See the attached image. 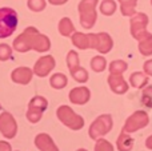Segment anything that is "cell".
Segmentation results:
<instances>
[{"mask_svg": "<svg viewBox=\"0 0 152 151\" xmlns=\"http://www.w3.org/2000/svg\"><path fill=\"white\" fill-rule=\"evenodd\" d=\"M13 50L18 52H28L34 50L36 52H47L51 48V40L48 36L40 34L35 27H27L15 40H13Z\"/></svg>", "mask_w": 152, "mask_h": 151, "instance_id": "cell-1", "label": "cell"}, {"mask_svg": "<svg viewBox=\"0 0 152 151\" xmlns=\"http://www.w3.org/2000/svg\"><path fill=\"white\" fill-rule=\"evenodd\" d=\"M99 0H81L77 5L80 24L84 29H91L97 20L96 5Z\"/></svg>", "mask_w": 152, "mask_h": 151, "instance_id": "cell-2", "label": "cell"}, {"mask_svg": "<svg viewBox=\"0 0 152 151\" xmlns=\"http://www.w3.org/2000/svg\"><path fill=\"white\" fill-rule=\"evenodd\" d=\"M18 23V12L13 8H0V39H5V37L11 36L15 32Z\"/></svg>", "mask_w": 152, "mask_h": 151, "instance_id": "cell-3", "label": "cell"}, {"mask_svg": "<svg viewBox=\"0 0 152 151\" xmlns=\"http://www.w3.org/2000/svg\"><path fill=\"white\" fill-rule=\"evenodd\" d=\"M56 115H58L59 120H60L64 126L71 128V130H75V131L81 130L84 126L83 118H81L80 115L76 114L69 106H66V104L59 107L58 111H56Z\"/></svg>", "mask_w": 152, "mask_h": 151, "instance_id": "cell-4", "label": "cell"}, {"mask_svg": "<svg viewBox=\"0 0 152 151\" xmlns=\"http://www.w3.org/2000/svg\"><path fill=\"white\" fill-rule=\"evenodd\" d=\"M113 127V120L112 117L110 114H103L100 117H97L96 119L92 122V125L89 126V138L91 139H99L102 136L107 135Z\"/></svg>", "mask_w": 152, "mask_h": 151, "instance_id": "cell-5", "label": "cell"}, {"mask_svg": "<svg viewBox=\"0 0 152 151\" xmlns=\"http://www.w3.org/2000/svg\"><path fill=\"white\" fill-rule=\"evenodd\" d=\"M148 123H150L148 114L145 111H143V110H137V111H135L134 114L127 118L126 123H124L123 131H126L128 134L135 133L137 130H142V128L147 127Z\"/></svg>", "mask_w": 152, "mask_h": 151, "instance_id": "cell-6", "label": "cell"}, {"mask_svg": "<svg viewBox=\"0 0 152 151\" xmlns=\"http://www.w3.org/2000/svg\"><path fill=\"white\" fill-rule=\"evenodd\" d=\"M48 100L44 96H35L28 103V111H27V119L31 123H37L43 117V112L47 110Z\"/></svg>", "mask_w": 152, "mask_h": 151, "instance_id": "cell-7", "label": "cell"}, {"mask_svg": "<svg viewBox=\"0 0 152 151\" xmlns=\"http://www.w3.org/2000/svg\"><path fill=\"white\" fill-rule=\"evenodd\" d=\"M89 36V48L96 50L100 54H108L113 47V40L107 32L99 34H88Z\"/></svg>", "mask_w": 152, "mask_h": 151, "instance_id": "cell-8", "label": "cell"}, {"mask_svg": "<svg viewBox=\"0 0 152 151\" xmlns=\"http://www.w3.org/2000/svg\"><path fill=\"white\" fill-rule=\"evenodd\" d=\"M148 16L143 12H136L135 15L131 16L129 20V32H131L132 37L139 40L143 35L147 34V26H148Z\"/></svg>", "mask_w": 152, "mask_h": 151, "instance_id": "cell-9", "label": "cell"}, {"mask_svg": "<svg viewBox=\"0 0 152 151\" xmlns=\"http://www.w3.org/2000/svg\"><path fill=\"white\" fill-rule=\"evenodd\" d=\"M0 133L3 134L4 138L8 139L15 138L16 133H18V123H16L13 115L7 111H4L0 115Z\"/></svg>", "mask_w": 152, "mask_h": 151, "instance_id": "cell-10", "label": "cell"}, {"mask_svg": "<svg viewBox=\"0 0 152 151\" xmlns=\"http://www.w3.org/2000/svg\"><path fill=\"white\" fill-rule=\"evenodd\" d=\"M56 62L55 58L52 55H44L40 59H37V62L34 66V74L37 75L39 78H45L47 75H50V72L55 68Z\"/></svg>", "mask_w": 152, "mask_h": 151, "instance_id": "cell-11", "label": "cell"}, {"mask_svg": "<svg viewBox=\"0 0 152 151\" xmlns=\"http://www.w3.org/2000/svg\"><path fill=\"white\" fill-rule=\"evenodd\" d=\"M108 86L110 88L118 95H123L128 91L129 86L123 78V74H110L108 76Z\"/></svg>", "mask_w": 152, "mask_h": 151, "instance_id": "cell-12", "label": "cell"}, {"mask_svg": "<svg viewBox=\"0 0 152 151\" xmlns=\"http://www.w3.org/2000/svg\"><path fill=\"white\" fill-rule=\"evenodd\" d=\"M68 98H69V102H71V103L81 106V104L88 103V100L91 99V91H89V88L84 87V86L75 87L69 91Z\"/></svg>", "mask_w": 152, "mask_h": 151, "instance_id": "cell-13", "label": "cell"}, {"mask_svg": "<svg viewBox=\"0 0 152 151\" xmlns=\"http://www.w3.org/2000/svg\"><path fill=\"white\" fill-rule=\"evenodd\" d=\"M32 76H34V70L28 68V67H18L11 72V79L13 83H18V84H28L31 83Z\"/></svg>", "mask_w": 152, "mask_h": 151, "instance_id": "cell-14", "label": "cell"}, {"mask_svg": "<svg viewBox=\"0 0 152 151\" xmlns=\"http://www.w3.org/2000/svg\"><path fill=\"white\" fill-rule=\"evenodd\" d=\"M35 144H36V147L40 151H59L55 142L52 141V138H51L48 134H44V133L36 135V138H35Z\"/></svg>", "mask_w": 152, "mask_h": 151, "instance_id": "cell-15", "label": "cell"}, {"mask_svg": "<svg viewBox=\"0 0 152 151\" xmlns=\"http://www.w3.org/2000/svg\"><path fill=\"white\" fill-rule=\"evenodd\" d=\"M139 52L143 56H151L152 55V34L147 32L145 35H143L139 40Z\"/></svg>", "mask_w": 152, "mask_h": 151, "instance_id": "cell-16", "label": "cell"}, {"mask_svg": "<svg viewBox=\"0 0 152 151\" xmlns=\"http://www.w3.org/2000/svg\"><path fill=\"white\" fill-rule=\"evenodd\" d=\"M116 146H118L119 151H131L132 147H134V138L129 136L128 133L121 131L119 134L118 141H116Z\"/></svg>", "mask_w": 152, "mask_h": 151, "instance_id": "cell-17", "label": "cell"}, {"mask_svg": "<svg viewBox=\"0 0 152 151\" xmlns=\"http://www.w3.org/2000/svg\"><path fill=\"white\" fill-rule=\"evenodd\" d=\"M72 44L79 50H88L89 48V36L88 34H83V32H74L71 36Z\"/></svg>", "mask_w": 152, "mask_h": 151, "instance_id": "cell-18", "label": "cell"}, {"mask_svg": "<svg viewBox=\"0 0 152 151\" xmlns=\"http://www.w3.org/2000/svg\"><path fill=\"white\" fill-rule=\"evenodd\" d=\"M129 83L134 88H144L148 84V75L145 72L136 71L131 74L129 76Z\"/></svg>", "mask_w": 152, "mask_h": 151, "instance_id": "cell-19", "label": "cell"}, {"mask_svg": "<svg viewBox=\"0 0 152 151\" xmlns=\"http://www.w3.org/2000/svg\"><path fill=\"white\" fill-rule=\"evenodd\" d=\"M120 4V12L123 16H129L136 13L137 0H118Z\"/></svg>", "mask_w": 152, "mask_h": 151, "instance_id": "cell-20", "label": "cell"}, {"mask_svg": "<svg viewBox=\"0 0 152 151\" xmlns=\"http://www.w3.org/2000/svg\"><path fill=\"white\" fill-rule=\"evenodd\" d=\"M59 32L60 35L63 36L68 37V36H72V34L75 32V26L72 23V20L69 18H63L60 21H59Z\"/></svg>", "mask_w": 152, "mask_h": 151, "instance_id": "cell-21", "label": "cell"}, {"mask_svg": "<svg viewBox=\"0 0 152 151\" xmlns=\"http://www.w3.org/2000/svg\"><path fill=\"white\" fill-rule=\"evenodd\" d=\"M50 84H51V87L55 88V90H61V88H64L68 84V79H67V76L64 74L58 72V74H53L52 76H51Z\"/></svg>", "mask_w": 152, "mask_h": 151, "instance_id": "cell-22", "label": "cell"}, {"mask_svg": "<svg viewBox=\"0 0 152 151\" xmlns=\"http://www.w3.org/2000/svg\"><path fill=\"white\" fill-rule=\"evenodd\" d=\"M116 1L115 0H103L100 3V12L105 16H112L116 12Z\"/></svg>", "mask_w": 152, "mask_h": 151, "instance_id": "cell-23", "label": "cell"}, {"mask_svg": "<svg viewBox=\"0 0 152 151\" xmlns=\"http://www.w3.org/2000/svg\"><path fill=\"white\" fill-rule=\"evenodd\" d=\"M107 67V60H105L104 56L102 55H97V56H94L91 59V68L92 71L95 72H103Z\"/></svg>", "mask_w": 152, "mask_h": 151, "instance_id": "cell-24", "label": "cell"}, {"mask_svg": "<svg viewBox=\"0 0 152 151\" xmlns=\"http://www.w3.org/2000/svg\"><path fill=\"white\" fill-rule=\"evenodd\" d=\"M67 66H68L69 72H74L80 67V60H79V55L76 51L72 50L67 54Z\"/></svg>", "mask_w": 152, "mask_h": 151, "instance_id": "cell-25", "label": "cell"}, {"mask_svg": "<svg viewBox=\"0 0 152 151\" xmlns=\"http://www.w3.org/2000/svg\"><path fill=\"white\" fill-rule=\"evenodd\" d=\"M128 64L124 60H113L110 64V74H123L127 71Z\"/></svg>", "mask_w": 152, "mask_h": 151, "instance_id": "cell-26", "label": "cell"}, {"mask_svg": "<svg viewBox=\"0 0 152 151\" xmlns=\"http://www.w3.org/2000/svg\"><path fill=\"white\" fill-rule=\"evenodd\" d=\"M142 103L148 108H152V86H145L142 91Z\"/></svg>", "mask_w": 152, "mask_h": 151, "instance_id": "cell-27", "label": "cell"}, {"mask_svg": "<svg viewBox=\"0 0 152 151\" xmlns=\"http://www.w3.org/2000/svg\"><path fill=\"white\" fill-rule=\"evenodd\" d=\"M71 75L77 83H86L87 80H88V78H89L87 70L83 68V67H79L77 70H75L74 72H71Z\"/></svg>", "mask_w": 152, "mask_h": 151, "instance_id": "cell-28", "label": "cell"}, {"mask_svg": "<svg viewBox=\"0 0 152 151\" xmlns=\"http://www.w3.org/2000/svg\"><path fill=\"white\" fill-rule=\"evenodd\" d=\"M27 5L34 12H40V11H43L45 8L47 1L45 0H27Z\"/></svg>", "mask_w": 152, "mask_h": 151, "instance_id": "cell-29", "label": "cell"}, {"mask_svg": "<svg viewBox=\"0 0 152 151\" xmlns=\"http://www.w3.org/2000/svg\"><path fill=\"white\" fill-rule=\"evenodd\" d=\"M95 151H113V146L111 144V142L105 141L103 138H99V139H96Z\"/></svg>", "mask_w": 152, "mask_h": 151, "instance_id": "cell-30", "label": "cell"}, {"mask_svg": "<svg viewBox=\"0 0 152 151\" xmlns=\"http://www.w3.org/2000/svg\"><path fill=\"white\" fill-rule=\"evenodd\" d=\"M12 56V48L5 43L0 44V62H5Z\"/></svg>", "mask_w": 152, "mask_h": 151, "instance_id": "cell-31", "label": "cell"}, {"mask_svg": "<svg viewBox=\"0 0 152 151\" xmlns=\"http://www.w3.org/2000/svg\"><path fill=\"white\" fill-rule=\"evenodd\" d=\"M143 70H144V72L148 75V76H152V59H148L147 62H144Z\"/></svg>", "mask_w": 152, "mask_h": 151, "instance_id": "cell-32", "label": "cell"}, {"mask_svg": "<svg viewBox=\"0 0 152 151\" xmlns=\"http://www.w3.org/2000/svg\"><path fill=\"white\" fill-rule=\"evenodd\" d=\"M0 151H12V146L5 141H0Z\"/></svg>", "mask_w": 152, "mask_h": 151, "instance_id": "cell-33", "label": "cell"}, {"mask_svg": "<svg viewBox=\"0 0 152 151\" xmlns=\"http://www.w3.org/2000/svg\"><path fill=\"white\" fill-rule=\"evenodd\" d=\"M48 1L52 5H63V4H66L68 0H48Z\"/></svg>", "mask_w": 152, "mask_h": 151, "instance_id": "cell-34", "label": "cell"}, {"mask_svg": "<svg viewBox=\"0 0 152 151\" xmlns=\"http://www.w3.org/2000/svg\"><path fill=\"white\" fill-rule=\"evenodd\" d=\"M145 147H147V149H150V150H152V135L148 136L147 141H145Z\"/></svg>", "mask_w": 152, "mask_h": 151, "instance_id": "cell-35", "label": "cell"}, {"mask_svg": "<svg viewBox=\"0 0 152 151\" xmlns=\"http://www.w3.org/2000/svg\"><path fill=\"white\" fill-rule=\"evenodd\" d=\"M76 151H88V150H86V149H79V150H76Z\"/></svg>", "mask_w": 152, "mask_h": 151, "instance_id": "cell-36", "label": "cell"}, {"mask_svg": "<svg viewBox=\"0 0 152 151\" xmlns=\"http://www.w3.org/2000/svg\"><path fill=\"white\" fill-rule=\"evenodd\" d=\"M0 110H1V104H0Z\"/></svg>", "mask_w": 152, "mask_h": 151, "instance_id": "cell-37", "label": "cell"}, {"mask_svg": "<svg viewBox=\"0 0 152 151\" xmlns=\"http://www.w3.org/2000/svg\"><path fill=\"white\" fill-rule=\"evenodd\" d=\"M151 5H152V0H151Z\"/></svg>", "mask_w": 152, "mask_h": 151, "instance_id": "cell-38", "label": "cell"}]
</instances>
